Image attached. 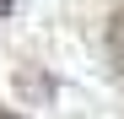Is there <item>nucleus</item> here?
<instances>
[{
    "label": "nucleus",
    "mask_w": 124,
    "mask_h": 119,
    "mask_svg": "<svg viewBox=\"0 0 124 119\" xmlns=\"http://www.w3.org/2000/svg\"><path fill=\"white\" fill-rule=\"evenodd\" d=\"M102 43H108V60H113V70L124 76V6L108 16V27H102Z\"/></svg>",
    "instance_id": "nucleus-1"
},
{
    "label": "nucleus",
    "mask_w": 124,
    "mask_h": 119,
    "mask_svg": "<svg viewBox=\"0 0 124 119\" xmlns=\"http://www.w3.org/2000/svg\"><path fill=\"white\" fill-rule=\"evenodd\" d=\"M16 87H22L27 97H38V103H43V97H54V81H49L43 70H22V76H16Z\"/></svg>",
    "instance_id": "nucleus-2"
},
{
    "label": "nucleus",
    "mask_w": 124,
    "mask_h": 119,
    "mask_svg": "<svg viewBox=\"0 0 124 119\" xmlns=\"http://www.w3.org/2000/svg\"><path fill=\"white\" fill-rule=\"evenodd\" d=\"M0 119H22V114H11V108H6V103H0Z\"/></svg>",
    "instance_id": "nucleus-3"
},
{
    "label": "nucleus",
    "mask_w": 124,
    "mask_h": 119,
    "mask_svg": "<svg viewBox=\"0 0 124 119\" xmlns=\"http://www.w3.org/2000/svg\"><path fill=\"white\" fill-rule=\"evenodd\" d=\"M0 16H11V0H0Z\"/></svg>",
    "instance_id": "nucleus-4"
}]
</instances>
